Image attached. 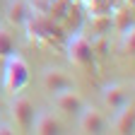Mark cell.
Segmentation results:
<instances>
[{"label":"cell","mask_w":135,"mask_h":135,"mask_svg":"<svg viewBox=\"0 0 135 135\" xmlns=\"http://www.w3.org/2000/svg\"><path fill=\"white\" fill-rule=\"evenodd\" d=\"M7 20L15 24V27H22L29 22V5L24 0H12L10 7H7Z\"/></svg>","instance_id":"8fae6325"},{"label":"cell","mask_w":135,"mask_h":135,"mask_svg":"<svg viewBox=\"0 0 135 135\" xmlns=\"http://www.w3.org/2000/svg\"><path fill=\"white\" fill-rule=\"evenodd\" d=\"M31 133H36V135H58V133H63V123L51 111H41V113L34 116Z\"/></svg>","instance_id":"52a82bcc"},{"label":"cell","mask_w":135,"mask_h":135,"mask_svg":"<svg viewBox=\"0 0 135 135\" xmlns=\"http://www.w3.org/2000/svg\"><path fill=\"white\" fill-rule=\"evenodd\" d=\"M10 133H15V130H12V126H7V123H0V135H10Z\"/></svg>","instance_id":"e0dca14e"},{"label":"cell","mask_w":135,"mask_h":135,"mask_svg":"<svg viewBox=\"0 0 135 135\" xmlns=\"http://www.w3.org/2000/svg\"><path fill=\"white\" fill-rule=\"evenodd\" d=\"M29 82V65L27 60L17 53H10L7 56V63H5V77H3V87L7 94H17L27 87Z\"/></svg>","instance_id":"6da1fadb"},{"label":"cell","mask_w":135,"mask_h":135,"mask_svg":"<svg viewBox=\"0 0 135 135\" xmlns=\"http://www.w3.org/2000/svg\"><path fill=\"white\" fill-rule=\"evenodd\" d=\"M73 3H70V0H56V3H51L48 5V17H51V20H56V22H60L63 20V15L68 12V7H70Z\"/></svg>","instance_id":"5bb4252c"},{"label":"cell","mask_w":135,"mask_h":135,"mask_svg":"<svg viewBox=\"0 0 135 135\" xmlns=\"http://www.w3.org/2000/svg\"><path fill=\"white\" fill-rule=\"evenodd\" d=\"M31 10H34V15H46L48 12V5H51V0H31Z\"/></svg>","instance_id":"2e32d148"},{"label":"cell","mask_w":135,"mask_h":135,"mask_svg":"<svg viewBox=\"0 0 135 135\" xmlns=\"http://www.w3.org/2000/svg\"><path fill=\"white\" fill-rule=\"evenodd\" d=\"M133 128H135V106H133V101H130V104L126 101V104L116 111V118H113V123H111V130L126 135V133H133Z\"/></svg>","instance_id":"ba28073f"},{"label":"cell","mask_w":135,"mask_h":135,"mask_svg":"<svg viewBox=\"0 0 135 135\" xmlns=\"http://www.w3.org/2000/svg\"><path fill=\"white\" fill-rule=\"evenodd\" d=\"M10 53H15V39L7 29L0 27V58H7Z\"/></svg>","instance_id":"4fadbf2b"},{"label":"cell","mask_w":135,"mask_h":135,"mask_svg":"<svg viewBox=\"0 0 135 135\" xmlns=\"http://www.w3.org/2000/svg\"><path fill=\"white\" fill-rule=\"evenodd\" d=\"M41 84H44V89L51 92V94H56V92H63V89H70L73 87V77L58 70V68H46V70L41 73Z\"/></svg>","instance_id":"5b68a950"},{"label":"cell","mask_w":135,"mask_h":135,"mask_svg":"<svg viewBox=\"0 0 135 135\" xmlns=\"http://www.w3.org/2000/svg\"><path fill=\"white\" fill-rule=\"evenodd\" d=\"M101 97H104L106 109H111V111H118V109H121L126 101H128V92H126L123 84H109Z\"/></svg>","instance_id":"30bf717a"},{"label":"cell","mask_w":135,"mask_h":135,"mask_svg":"<svg viewBox=\"0 0 135 135\" xmlns=\"http://www.w3.org/2000/svg\"><path fill=\"white\" fill-rule=\"evenodd\" d=\"M121 53L133 56L135 53V27H128L121 31Z\"/></svg>","instance_id":"7c38bea8"},{"label":"cell","mask_w":135,"mask_h":135,"mask_svg":"<svg viewBox=\"0 0 135 135\" xmlns=\"http://www.w3.org/2000/svg\"><path fill=\"white\" fill-rule=\"evenodd\" d=\"M111 24L123 31L128 27H133V3H128V0H123L121 5H116L113 12H111Z\"/></svg>","instance_id":"9c48e42d"},{"label":"cell","mask_w":135,"mask_h":135,"mask_svg":"<svg viewBox=\"0 0 135 135\" xmlns=\"http://www.w3.org/2000/svg\"><path fill=\"white\" fill-rule=\"evenodd\" d=\"M34 116H36V109H34V101L24 94L17 92L15 99H12V118L17 128L22 133H31V126H34Z\"/></svg>","instance_id":"3957f363"},{"label":"cell","mask_w":135,"mask_h":135,"mask_svg":"<svg viewBox=\"0 0 135 135\" xmlns=\"http://www.w3.org/2000/svg\"><path fill=\"white\" fill-rule=\"evenodd\" d=\"M92 27H94V34L106 36V31L111 29V17L109 15H92Z\"/></svg>","instance_id":"9a60e30c"},{"label":"cell","mask_w":135,"mask_h":135,"mask_svg":"<svg viewBox=\"0 0 135 135\" xmlns=\"http://www.w3.org/2000/svg\"><path fill=\"white\" fill-rule=\"evenodd\" d=\"M53 104H56L58 111H63V113H68V116H77V113L84 109L82 97H80L77 92H73V87H70V89H63V92H56V94H53Z\"/></svg>","instance_id":"8992f818"},{"label":"cell","mask_w":135,"mask_h":135,"mask_svg":"<svg viewBox=\"0 0 135 135\" xmlns=\"http://www.w3.org/2000/svg\"><path fill=\"white\" fill-rule=\"evenodd\" d=\"M68 58L70 63L80 65V68H92L94 65V48L92 41L82 34H75V36L68 41Z\"/></svg>","instance_id":"7a4b0ae2"},{"label":"cell","mask_w":135,"mask_h":135,"mask_svg":"<svg viewBox=\"0 0 135 135\" xmlns=\"http://www.w3.org/2000/svg\"><path fill=\"white\" fill-rule=\"evenodd\" d=\"M77 128L84 135H99V133H106L109 123H106V118H104L101 111H97L94 106H89V109L84 106L77 113Z\"/></svg>","instance_id":"277c9868"}]
</instances>
